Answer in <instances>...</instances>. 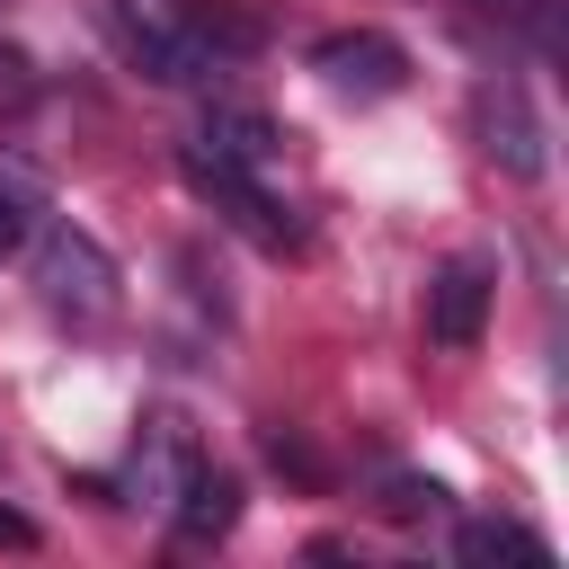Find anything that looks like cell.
Returning a JSON list of instances; mask_svg holds the SVG:
<instances>
[{
  "mask_svg": "<svg viewBox=\"0 0 569 569\" xmlns=\"http://www.w3.org/2000/svg\"><path fill=\"white\" fill-rule=\"evenodd\" d=\"M480 151H489L507 178H542V116L525 107V89H516V80L480 89Z\"/></svg>",
  "mask_w": 569,
  "mask_h": 569,
  "instance_id": "obj_6",
  "label": "cell"
},
{
  "mask_svg": "<svg viewBox=\"0 0 569 569\" xmlns=\"http://www.w3.org/2000/svg\"><path fill=\"white\" fill-rule=\"evenodd\" d=\"M489 293H498V267L489 258H445L436 267V284H427V338L436 347H480V329H489Z\"/></svg>",
  "mask_w": 569,
  "mask_h": 569,
  "instance_id": "obj_5",
  "label": "cell"
},
{
  "mask_svg": "<svg viewBox=\"0 0 569 569\" xmlns=\"http://www.w3.org/2000/svg\"><path fill=\"white\" fill-rule=\"evenodd\" d=\"M178 169H187V187H196L204 204H222L258 249H293V240H302V231L276 213V196L258 187V169H231V160H204V151H178Z\"/></svg>",
  "mask_w": 569,
  "mask_h": 569,
  "instance_id": "obj_4",
  "label": "cell"
},
{
  "mask_svg": "<svg viewBox=\"0 0 569 569\" xmlns=\"http://www.w3.org/2000/svg\"><path fill=\"white\" fill-rule=\"evenodd\" d=\"M116 36H124V53H133L151 80H169V89H204V80L222 71V53L249 44V27H231V18H213V9H196V0H116Z\"/></svg>",
  "mask_w": 569,
  "mask_h": 569,
  "instance_id": "obj_1",
  "label": "cell"
},
{
  "mask_svg": "<svg viewBox=\"0 0 569 569\" xmlns=\"http://www.w3.org/2000/svg\"><path fill=\"white\" fill-rule=\"evenodd\" d=\"M480 9H489V18H507L516 36H533L542 53H560V44H569V27H560V0H480Z\"/></svg>",
  "mask_w": 569,
  "mask_h": 569,
  "instance_id": "obj_13",
  "label": "cell"
},
{
  "mask_svg": "<svg viewBox=\"0 0 569 569\" xmlns=\"http://www.w3.org/2000/svg\"><path fill=\"white\" fill-rule=\"evenodd\" d=\"M187 471H196V445H187V427H178V418H142V445H133L124 498H133V507H169Z\"/></svg>",
  "mask_w": 569,
  "mask_h": 569,
  "instance_id": "obj_8",
  "label": "cell"
},
{
  "mask_svg": "<svg viewBox=\"0 0 569 569\" xmlns=\"http://www.w3.org/2000/svg\"><path fill=\"white\" fill-rule=\"evenodd\" d=\"M187 151H204V160H231V169H258V178H267L284 142H276V124H267L258 107H204V116H196V133H187Z\"/></svg>",
  "mask_w": 569,
  "mask_h": 569,
  "instance_id": "obj_7",
  "label": "cell"
},
{
  "mask_svg": "<svg viewBox=\"0 0 569 569\" xmlns=\"http://www.w3.org/2000/svg\"><path fill=\"white\" fill-rule=\"evenodd\" d=\"M0 551H36V516H18V507H0Z\"/></svg>",
  "mask_w": 569,
  "mask_h": 569,
  "instance_id": "obj_14",
  "label": "cell"
},
{
  "mask_svg": "<svg viewBox=\"0 0 569 569\" xmlns=\"http://www.w3.org/2000/svg\"><path fill=\"white\" fill-rule=\"evenodd\" d=\"M36 231H44V187H36L27 169H0V267H9Z\"/></svg>",
  "mask_w": 569,
  "mask_h": 569,
  "instance_id": "obj_11",
  "label": "cell"
},
{
  "mask_svg": "<svg viewBox=\"0 0 569 569\" xmlns=\"http://www.w3.org/2000/svg\"><path fill=\"white\" fill-rule=\"evenodd\" d=\"M453 551H462V560H551V542H542L533 525H516V516H471V525L453 533Z\"/></svg>",
  "mask_w": 569,
  "mask_h": 569,
  "instance_id": "obj_10",
  "label": "cell"
},
{
  "mask_svg": "<svg viewBox=\"0 0 569 569\" xmlns=\"http://www.w3.org/2000/svg\"><path fill=\"white\" fill-rule=\"evenodd\" d=\"M311 71H320L338 98H391V89L409 80V53H400L382 27H338V36L311 44Z\"/></svg>",
  "mask_w": 569,
  "mask_h": 569,
  "instance_id": "obj_3",
  "label": "cell"
},
{
  "mask_svg": "<svg viewBox=\"0 0 569 569\" xmlns=\"http://www.w3.org/2000/svg\"><path fill=\"white\" fill-rule=\"evenodd\" d=\"M169 516H178V533H187V542H222V533L240 525V480H231V471H213V462L196 453V471L178 480Z\"/></svg>",
  "mask_w": 569,
  "mask_h": 569,
  "instance_id": "obj_9",
  "label": "cell"
},
{
  "mask_svg": "<svg viewBox=\"0 0 569 569\" xmlns=\"http://www.w3.org/2000/svg\"><path fill=\"white\" fill-rule=\"evenodd\" d=\"M373 507H382L391 525H427V516H445V489H436L427 471H382V489H373Z\"/></svg>",
  "mask_w": 569,
  "mask_h": 569,
  "instance_id": "obj_12",
  "label": "cell"
},
{
  "mask_svg": "<svg viewBox=\"0 0 569 569\" xmlns=\"http://www.w3.org/2000/svg\"><path fill=\"white\" fill-rule=\"evenodd\" d=\"M27 249H36V293H44V311H53V320H71V329L116 320V258H107L89 231L53 222V231H36Z\"/></svg>",
  "mask_w": 569,
  "mask_h": 569,
  "instance_id": "obj_2",
  "label": "cell"
}]
</instances>
